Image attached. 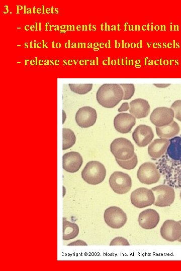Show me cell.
<instances>
[{
	"label": "cell",
	"instance_id": "cell-13",
	"mask_svg": "<svg viewBox=\"0 0 181 271\" xmlns=\"http://www.w3.org/2000/svg\"><path fill=\"white\" fill-rule=\"evenodd\" d=\"M154 133L151 127L145 124L138 125L132 133V138L138 147H144L153 140Z\"/></svg>",
	"mask_w": 181,
	"mask_h": 271
},
{
	"label": "cell",
	"instance_id": "cell-29",
	"mask_svg": "<svg viewBox=\"0 0 181 271\" xmlns=\"http://www.w3.org/2000/svg\"><path fill=\"white\" fill-rule=\"evenodd\" d=\"M170 85H171L170 84H160V83L153 84V85H154L155 86L158 88H166L170 86Z\"/></svg>",
	"mask_w": 181,
	"mask_h": 271
},
{
	"label": "cell",
	"instance_id": "cell-15",
	"mask_svg": "<svg viewBox=\"0 0 181 271\" xmlns=\"http://www.w3.org/2000/svg\"><path fill=\"white\" fill-rule=\"evenodd\" d=\"M135 123L136 118L128 113L118 114L114 119V126L115 129L121 133L130 132Z\"/></svg>",
	"mask_w": 181,
	"mask_h": 271
},
{
	"label": "cell",
	"instance_id": "cell-24",
	"mask_svg": "<svg viewBox=\"0 0 181 271\" xmlns=\"http://www.w3.org/2000/svg\"><path fill=\"white\" fill-rule=\"evenodd\" d=\"M122 87L123 92L124 96L123 100H128L130 99L134 94L135 92V86L133 84H119Z\"/></svg>",
	"mask_w": 181,
	"mask_h": 271
},
{
	"label": "cell",
	"instance_id": "cell-7",
	"mask_svg": "<svg viewBox=\"0 0 181 271\" xmlns=\"http://www.w3.org/2000/svg\"><path fill=\"white\" fill-rule=\"evenodd\" d=\"M106 223L111 228L119 229L126 223L127 216L125 212L120 208L113 206L107 208L104 213Z\"/></svg>",
	"mask_w": 181,
	"mask_h": 271
},
{
	"label": "cell",
	"instance_id": "cell-26",
	"mask_svg": "<svg viewBox=\"0 0 181 271\" xmlns=\"http://www.w3.org/2000/svg\"><path fill=\"white\" fill-rule=\"evenodd\" d=\"M110 245H130V243L127 239L119 236L113 239L110 243Z\"/></svg>",
	"mask_w": 181,
	"mask_h": 271
},
{
	"label": "cell",
	"instance_id": "cell-21",
	"mask_svg": "<svg viewBox=\"0 0 181 271\" xmlns=\"http://www.w3.org/2000/svg\"><path fill=\"white\" fill-rule=\"evenodd\" d=\"M76 142L74 132L69 128H62V150H65L72 147Z\"/></svg>",
	"mask_w": 181,
	"mask_h": 271
},
{
	"label": "cell",
	"instance_id": "cell-20",
	"mask_svg": "<svg viewBox=\"0 0 181 271\" xmlns=\"http://www.w3.org/2000/svg\"><path fill=\"white\" fill-rule=\"evenodd\" d=\"M63 236L64 240H68L75 238L79 233L78 226L74 223L68 221L65 218H63Z\"/></svg>",
	"mask_w": 181,
	"mask_h": 271
},
{
	"label": "cell",
	"instance_id": "cell-4",
	"mask_svg": "<svg viewBox=\"0 0 181 271\" xmlns=\"http://www.w3.org/2000/svg\"><path fill=\"white\" fill-rule=\"evenodd\" d=\"M110 151L116 159L127 160L134 155L133 144L124 138H117L110 145Z\"/></svg>",
	"mask_w": 181,
	"mask_h": 271
},
{
	"label": "cell",
	"instance_id": "cell-30",
	"mask_svg": "<svg viewBox=\"0 0 181 271\" xmlns=\"http://www.w3.org/2000/svg\"><path fill=\"white\" fill-rule=\"evenodd\" d=\"M179 222L180 223V224H181V220H179ZM178 241H179V242H181V238H180V239H179L178 240Z\"/></svg>",
	"mask_w": 181,
	"mask_h": 271
},
{
	"label": "cell",
	"instance_id": "cell-8",
	"mask_svg": "<svg viewBox=\"0 0 181 271\" xmlns=\"http://www.w3.org/2000/svg\"><path fill=\"white\" fill-rule=\"evenodd\" d=\"M137 176L141 183L151 185L159 180L160 174L154 163L147 162L143 163L140 166Z\"/></svg>",
	"mask_w": 181,
	"mask_h": 271
},
{
	"label": "cell",
	"instance_id": "cell-23",
	"mask_svg": "<svg viewBox=\"0 0 181 271\" xmlns=\"http://www.w3.org/2000/svg\"><path fill=\"white\" fill-rule=\"evenodd\" d=\"M118 164L123 169L126 170H132L135 168L138 163V159L136 154L135 153L134 156L130 159L127 160H120L116 159Z\"/></svg>",
	"mask_w": 181,
	"mask_h": 271
},
{
	"label": "cell",
	"instance_id": "cell-27",
	"mask_svg": "<svg viewBox=\"0 0 181 271\" xmlns=\"http://www.w3.org/2000/svg\"><path fill=\"white\" fill-rule=\"evenodd\" d=\"M68 246H71V245H87V244L84 242V241L80 239H78L77 240H75L74 241H73L72 242H70L68 244H67Z\"/></svg>",
	"mask_w": 181,
	"mask_h": 271
},
{
	"label": "cell",
	"instance_id": "cell-5",
	"mask_svg": "<svg viewBox=\"0 0 181 271\" xmlns=\"http://www.w3.org/2000/svg\"><path fill=\"white\" fill-rule=\"evenodd\" d=\"M109 185L113 191L118 194H124L129 192L132 186L130 176L120 171L113 173L109 180Z\"/></svg>",
	"mask_w": 181,
	"mask_h": 271
},
{
	"label": "cell",
	"instance_id": "cell-19",
	"mask_svg": "<svg viewBox=\"0 0 181 271\" xmlns=\"http://www.w3.org/2000/svg\"><path fill=\"white\" fill-rule=\"evenodd\" d=\"M156 131L157 136L163 139H171L178 134L180 127L175 121H173L170 124L161 126H156Z\"/></svg>",
	"mask_w": 181,
	"mask_h": 271
},
{
	"label": "cell",
	"instance_id": "cell-28",
	"mask_svg": "<svg viewBox=\"0 0 181 271\" xmlns=\"http://www.w3.org/2000/svg\"><path fill=\"white\" fill-rule=\"evenodd\" d=\"M130 109L129 103L127 102H123L120 107L118 108L119 112L126 111Z\"/></svg>",
	"mask_w": 181,
	"mask_h": 271
},
{
	"label": "cell",
	"instance_id": "cell-14",
	"mask_svg": "<svg viewBox=\"0 0 181 271\" xmlns=\"http://www.w3.org/2000/svg\"><path fill=\"white\" fill-rule=\"evenodd\" d=\"M83 163L81 155L77 152H70L62 156L63 169L69 173L77 172Z\"/></svg>",
	"mask_w": 181,
	"mask_h": 271
},
{
	"label": "cell",
	"instance_id": "cell-25",
	"mask_svg": "<svg viewBox=\"0 0 181 271\" xmlns=\"http://www.w3.org/2000/svg\"><path fill=\"white\" fill-rule=\"evenodd\" d=\"M170 108L173 110L174 117L181 121V99L174 101Z\"/></svg>",
	"mask_w": 181,
	"mask_h": 271
},
{
	"label": "cell",
	"instance_id": "cell-10",
	"mask_svg": "<svg viewBox=\"0 0 181 271\" xmlns=\"http://www.w3.org/2000/svg\"><path fill=\"white\" fill-rule=\"evenodd\" d=\"M174 112L172 108L159 107L155 108L150 116L151 122L157 127L168 125L173 121Z\"/></svg>",
	"mask_w": 181,
	"mask_h": 271
},
{
	"label": "cell",
	"instance_id": "cell-17",
	"mask_svg": "<svg viewBox=\"0 0 181 271\" xmlns=\"http://www.w3.org/2000/svg\"><path fill=\"white\" fill-rule=\"evenodd\" d=\"M129 112L135 118H142L147 116L150 112V106L148 102L142 98H137L130 103Z\"/></svg>",
	"mask_w": 181,
	"mask_h": 271
},
{
	"label": "cell",
	"instance_id": "cell-1",
	"mask_svg": "<svg viewBox=\"0 0 181 271\" xmlns=\"http://www.w3.org/2000/svg\"><path fill=\"white\" fill-rule=\"evenodd\" d=\"M161 163L167 177L174 184L181 185V137H174L169 140V144Z\"/></svg>",
	"mask_w": 181,
	"mask_h": 271
},
{
	"label": "cell",
	"instance_id": "cell-18",
	"mask_svg": "<svg viewBox=\"0 0 181 271\" xmlns=\"http://www.w3.org/2000/svg\"><path fill=\"white\" fill-rule=\"evenodd\" d=\"M169 144V140L166 139L154 140L148 147V155L152 158H161L166 152Z\"/></svg>",
	"mask_w": 181,
	"mask_h": 271
},
{
	"label": "cell",
	"instance_id": "cell-6",
	"mask_svg": "<svg viewBox=\"0 0 181 271\" xmlns=\"http://www.w3.org/2000/svg\"><path fill=\"white\" fill-rule=\"evenodd\" d=\"M151 190L155 196L154 205L158 207H167L174 202L175 192L173 188L169 185H160L152 188Z\"/></svg>",
	"mask_w": 181,
	"mask_h": 271
},
{
	"label": "cell",
	"instance_id": "cell-11",
	"mask_svg": "<svg viewBox=\"0 0 181 271\" xmlns=\"http://www.w3.org/2000/svg\"><path fill=\"white\" fill-rule=\"evenodd\" d=\"M160 232L161 237L167 241L178 240L181 238V224L174 220H166L163 222Z\"/></svg>",
	"mask_w": 181,
	"mask_h": 271
},
{
	"label": "cell",
	"instance_id": "cell-9",
	"mask_svg": "<svg viewBox=\"0 0 181 271\" xmlns=\"http://www.w3.org/2000/svg\"><path fill=\"white\" fill-rule=\"evenodd\" d=\"M130 200L135 207L143 208L154 204L155 196L151 189L141 187L131 193Z\"/></svg>",
	"mask_w": 181,
	"mask_h": 271
},
{
	"label": "cell",
	"instance_id": "cell-22",
	"mask_svg": "<svg viewBox=\"0 0 181 271\" xmlns=\"http://www.w3.org/2000/svg\"><path fill=\"white\" fill-rule=\"evenodd\" d=\"M68 86L70 90L78 94H85L89 92L93 88V84H72L69 83Z\"/></svg>",
	"mask_w": 181,
	"mask_h": 271
},
{
	"label": "cell",
	"instance_id": "cell-12",
	"mask_svg": "<svg viewBox=\"0 0 181 271\" xmlns=\"http://www.w3.org/2000/svg\"><path fill=\"white\" fill-rule=\"evenodd\" d=\"M76 123L81 128L93 126L96 122L97 113L94 108L85 106L80 107L75 114Z\"/></svg>",
	"mask_w": 181,
	"mask_h": 271
},
{
	"label": "cell",
	"instance_id": "cell-3",
	"mask_svg": "<svg viewBox=\"0 0 181 271\" xmlns=\"http://www.w3.org/2000/svg\"><path fill=\"white\" fill-rule=\"evenodd\" d=\"M81 176L87 183L95 185L104 181L106 176V170L101 162L91 161L87 163L81 171Z\"/></svg>",
	"mask_w": 181,
	"mask_h": 271
},
{
	"label": "cell",
	"instance_id": "cell-31",
	"mask_svg": "<svg viewBox=\"0 0 181 271\" xmlns=\"http://www.w3.org/2000/svg\"><path fill=\"white\" fill-rule=\"evenodd\" d=\"M180 199H181V191H180Z\"/></svg>",
	"mask_w": 181,
	"mask_h": 271
},
{
	"label": "cell",
	"instance_id": "cell-16",
	"mask_svg": "<svg viewBox=\"0 0 181 271\" xmlns=\"http://www.w3.org/2000/svg\"><path fill=\"white\" fill-rule=\"evenodd\" d=\"M160 220L158 213L154 209H147L142 211L139 215V225L145 229L155 228Z\"/></svg>",
	"mask_w": 181,
	"mask_h": 271
},
{
	"label": "cell",
	"instance_id": "cell-2",
	"mask_svg": "<svg viewBox=\"0 0 181 271\" xmlns=\"http://www.w3.org/2000/svg\"><path fill=\"white\" fill-rule=\"evenodd\" d=\"M124 96V92L119 84L105 83L102 85L96 93L98 102L103 107L111 108L116 106Z\"/></svg>",
	"mask_w": 181,
	"mask_h": 271
}]
</instances>
